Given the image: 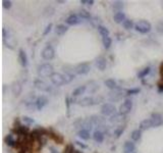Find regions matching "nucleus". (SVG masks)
Returning <instances> with one entry per match:
<instances>
[{"instance_id":"obj_40","label":"nucleus","mask_w":163,"mask_h":153,"mask_svg":"<svg viewBox=\"0 0 163 153\" xmlns=\"http://www.w3.org/2000/svg\"><path fill=\"white\" fill-rule=\"evenodd\" d=\"M140 92L139 88H135V89H129V90H127V95H135L138 94Z\"/></svg>"},{"instance_id":"obj_25","label":"nucleus","mask_w":163,"mask_h":153,"mask_svg":"<svg viewBox=\"0 0 163 153\" xmlns=\"http://www.w3.org/2000/svg\"><path fill=\"white\" fill-rule=\"evenodd\" d=\"M49 136L51 137V138L53 139V140L55 141L56 143H58V144H62V142H63V137L61 136V135H59V134H56V133H53V132H51V133H49Z\"/></svg>"},{"instance_id":"obj_2","label":"nucleus","mask_w":163,"mask_h":153,"mask_svg":"<svg viewBox=\"0 0 163 153\" xmlns=\"http://www.w3.org/2000/svg\"><path fill=\"white\" fill-rule=\"evenodd\" d=\"M135 29H136V31H138V32L141 33V34H147V33H149L151 31L152 26H151V24L149 22L142 20V21H139V22L135 25Z\"/></svg>"},{"instance_id":"obj_11","label":"nucleus","mask_w":163,"mask_h":153,"mask_svg":"<svg viewBox=\"0 0 163 153\" xmlns=\"http://www.w3.org/2000/svg\"><path fill=\"white\" fill-rule=\"evenodd\" d=\"M34 85L38 90L42 91V92H50L51 91V88L48 86V84H46L44 81L41 80H36L34 82Z\"/></svg>"},{"instance_id":"obj_35","label":"nucleus","mask_w":163,"mask_h":153,"mask_svg":"<svg viewBox=\"0 0 163 153\" xmlns=\"http://www.w3.org/2000/svg\"><path fill=\"white\" fill-rule=\"evenodd\" d=\"M79 16L81 17V19H86V20H89V19H91L90 12H88V11L85 10V9H82V10L79 11Z\"/></svg>"},{"instance_id":"obj_44","label":"nucleus","mask_w":163,"mask_h":153,"mask_svg":"<svg viewBox=\"0 0 163 153\" xmlns=\"http://www.w3.org/2000/svg\"><path fill=\"white\" fill-rule=\"evenodd\" d=\"M158 92L159 93L163 92V83H159L158 84Z\"/></svg>"},{"instance_id":"obj_27","label":"nucleus","mask_w":163,"mask_h":153,"mask_svg":"<svg viewBox=\"0 0 163 153\" xmlns=\"http://www.w3.org/2000/svg\"><path fill=\"white\" fill-rule=\"evenodd\" d=\"M150 71H151V69L149 67H145V69H141V71H139V73H137V77L139 79H143V78H145L147 75H149V73H150Z\"/></svg>"},{"instance_id":"obj_37","label":"nucleus","mask_w":163,"mask_h":153,"mask_svg":"<svg viewBox=\"0 0 163 153\" xmlns=\"http://www.w3.org/2000/svg\"><path fill=\"white\" fill-rule=\"evenodd\" d=\"M62 153H75V148H73V144L66 145Z\"/></svg>"},{"instance_id":"obj_24","label":"nucleus","mask_w":163,"mask_h":153,"mask_svg":"<svg viewBox=\"0 0 163 153\" xmlns=\"http://www.w3.org/2000/svg\"><path fill=\"white\" fill-rule=\"evenodd\" d=\"M86 90H87V86H79V87H77V89H75L73 90V97H77V96H79V95H82V94H84L85 92H86Z\"/></svg>"},{"instance_id":"obj_16","label":"nucleus","mask_w":163,"mask_h":153,"mask_svg":"<svg viewBox=\"0 0 163 153\" xmlns=\"http://www.w3.org/2000/svg\"><path fill=\"white\" fill-rule=\"evenodd\" d=\"M18 58H19V62L24 67H26L28 65V56L27 53L24 49H19L18 51Z\"/></svg>"},{"instance_id":"obj_1","label":"nucleus","mask_w":163,"mask_h":153,"mask_svg":"<svg viewBox=\"0 0 163 153\" xmlns=\"http://www.w3.org/2000/svg\"><path fill=\"white\" fill-rule=\"evenodd\" d=\"M37 73H38L39 77H51L54 73L53 67L50 63H43L38 67L37 69Z\"/></svg>"},{"instance_id":"obj_4","label":"nucleus","mask_w":163,"mask_h":153,"mask_svg":"<svg viewBox=\"0 0 163 153\" xmlns=\"http://www.w3.org/2000/svg\"><path fill=\"white\" fill-rule=\"evenodd\" d=\"M50 81L53 85L55 86L59 87V86H62V85L65 84V80H64V75L62 73H54L53 75L50 77Z\"/></svg>"},{"instance_id":"obj_18","label":"nucleus","mask_w":163,"mask_h":153,"mask_svg":"<svg viewBox=\"0 0 163 153\" xmlns=\"http://www.w3.org/2000/svg\"><path fill=\"white\" fill-rule=\"evenodd\" d=\"M4 142H5V144L9 147H16L17 146V141L13 138V136L11 135V134H8V135L5 137Z\"/></svg>"},{"instance_id":"obj_7","label":"nucleus","mask_w":163,"mask_h":153,"mask_svg":"<svg viewBox=\"0 0 163 153\" xmlns=\"http://www.w3.org/2000/svg\"><path fill=\"white\" fill-rule=\"evenodd\" d=\"M100 100H102V98L97 99V98H94V97H85L82 100H79V104L81 106H92V105H94V104L100 103Z\"/></svg>"},{"instance_id":"obj_30","label":"nucleus","mask_w":163,"mask_h":153,"mask_svg":"<svg viewBox=\"0 0 163 153\" xmlns=\"http://www.w3.org/2000/svg\"><path fill=\"white\" fill-rule=\"evenodd\" d=\"M98 32L100 33V35L102 37H108L109 36V30H108L106 27H104V26H98Z\"/></svg>"},{"instance_id":"obj_8","label":"nucleus","mask_w":163,"mask_h":153,"mask_svg":"<svg viewBox=\"0 0 163 153\" xmlns=\"http://www.w3.org/2000/svg\"><path fill=\"white\" fill-rule=\"evenodd\" d=\"M151 121H152L153 128L160 127L161 125H163V117L160 113L158 112H154V113L151 114Z\"/></svg>"},{"instance_id":"obj_49","label":"nucleus","mask_w":163,"mask_h":153,"mask_svg":"<svg viewBox=\"0 0 163 153\" xmlns=\"http://www.w3.org/2000/svg\"><path fill=\"white\" fill-rule=\"evenodd\" d=\"M134 153H135V152H134Z\"/></svg>"},{"instance_id":"obj_32","label":"nucleus","mask_w":163,"mask_h":153,"mask_svg":"<svg viewBox=\"0 0 163 153\" xmlns=\"http://www.w3.org/2000/svg\"><path fill=\"white\" fill-rule=\"evenodd\" d=\"M91 121H92L94 125H101V123H104V119L101 117H98V115H93L92 117H91Z\"/></svg>"},{"instance_id":"obj_12","label":"nucleus","mask_w":163,"mask_h":153,"mask_svg":"<svg viewBox=\"0 0 163 153\" xmlns=\"http://www.w3.org/2000/svg\"><path fill=\"white\" fill-rule=\"evenodd\" d=\"M65 22H66V24L68 25V26H77V25L81 24L82 19L77 14H71L66 19Z\"/></svg>"},{"instance_id":"obj_20","label":"nucleus","mask_w":163,"mask_h":153,"mask_svg":"<svg viewBox=\"0 0 163 153\" xmlns=\"http://www.w3.org/2000/svg\"><path fill=\"white\" fill-rule=\"evenodd\" d=\"M113 20H114V22H115L116 24H122V23L127 20V17H125V12L119 11V12H116L115 14L113 15Z\"/></svg>"},{"instance_id":"obj_46","label":"nucleus","mask_w":163,"mask_h":153,"mask_svg":"<svg viewBox=\"0 0 163 153\" xmlns=\"http://www.w3.org/2000/svg\"><path fill=\"white\" fill-rule=\"evenodd\" d=\"M50 150H51V153H58L57 151H56L55 149L53 148V147H51V148H50Z\"/></svg>"},{"instance_id":"obj_41","label":"nucleus","mask_w":163,"mask_h":153,"mask_svg":"<svg viewBox=\"0 0 163 153\" xmlns=\"http://www.w3.org/2000/svg\"><path fill=\"white\" fill-rule=\"evenodd\" d=\"M79 2H81V4L93 5V4H94V0H81Z\"/></svg>"},{"instance_id":"obj_39","label":"nucleus","mask_w":163,"mask_h":153,"mask_svg":"<svg viewBox=\"0 0 163 153\" xmlns=\"http://www.w3.org/2000/svg\"><path fill=\"white\" fill-rule=\"evenodd\" d=\"M11 5H12V2L10 0H3L2 1V6L4 9H10Z\"/></svg>"},{"instance_id":"obj_34","label":"nucleus","mask_w":163,"mask_h":153,"mask_svg":"<svg viewBox=\"0 0 163 153\" xmlns=\"http://www.w3.org/2000/svg\"><path fill=\"white\" fill-rule=\"evenodd\" d=\"M122 27L125 29V30H131V29H133V27H134V23H133V21H131V20H125V22L122 23Z\"/></svg>"},{"instance_id":"obj_6","label":"nucleus","mask_w":163,"mask_h":153,"mask_svg":"<svg viewBox=\"0 0 163 153\" xmlns=\"http://www.w3.org/2000/svg\"><path fill=\"white\" fill-rule=\"evenodd\" d=\"M133 108V101L131 99H125V101L122 102V104L119 107V113L122 115H127V113H129Z\"/></svg>"},{"instance_id":"obj_33","label":"nucleus","mask_w":163,"mask_h":153,"mask_svg":"<svg viewBox=\"0 0 163 153\" xmlns=\"http://www.w3.org/2000/svg\"><path fill=\"white\" fill-rule=\"evenodd\" d=\"M125 126H120V127L116 128V129L114 130V136H115V138H119L122 135V133L125 132Z\"/></svg>"},{"instance_id":"obj_45","label":"nucleus","mask_w":163,"mask_h":153,"mask_svg":"<svg viewBox=\"0 0 163 153\" xmlns=\"http://www.w3.org/2000/svg\"><path fill=\"white\" fill-rule=\"evenodd\" d=\"M75 143H77V145H79V146H81L82 147V148H87V146H86V145H85V144H83V143H81V142H79V141H77V142H75Z\"/></svg>"},{"instance_id":"obj_15","label":"nucleus","mask_w":163,"mask_h":153,"mask_svg":"<svg viewBox=\"0 0 163 153\" xmlns=\"http://www.w3.org/2000/svg\"><path fill=\"white\" fill-rule=\"evenodd\" d=\"M22 90H23V87H22V84L19 82H14L12 84V86H11V92H12L14 97L19 96L21 93H22Z\"/></svg>"},{"instance_id":"obj_9","label":"nucleus","mask_w":163,"mask_h":153,"mask_svg":"<svg viewBox=\"0 0 163 153\" xmlns=\"http://www.w3.org/2000/svg\"><path fill=\"white\" fill-rule=\"evenodd\" d=\"M90 69H91V67L88 63H79V64L75 67V73L81 75H87V73H89Z\"/></svg>"},{"instance_id":"obj_22","label":"nucleus","mask_w":163,"mask_h":153,"mask_svg":"<svg viewBox=\"0 0 163 153\" xmlns=\"http://www.w3.org/2000/svg\"><path fill=\"white\" fill-rule=\"evenodd\" d=\"M67 30H68V28L65 25H57L55 28V33L58 36H63L67 32Z\"/></svg>"},{"instance_id":"obj_42","label":"nucleus","mask_w":163,"mask_h":153,"mask_svg":"<svg viewBox=\"0 0 163 153\" xmlns=\"http://www.w3.org/2000/svg\"><path fill=\"white\" fill-rule=\"evenodd\" d=\"M51 29H52V24H49L47 27H46L45 31H44V33H43V35H44V36H46V35H48V34H49V33H50V31H51Z\"/></svg>"},{"instance_id":"obj_3","label":"nucleus","mask_w":163,"mask_h":153,"mask_svg":"<svg viewBox=\"0 0 163 153\" xmlns=\"http://www.w3.org/2000/svg\"><path fill=\"white\" fill-rule=\"evenodd\" d=\"M41 56L42 58L45 59V60H51L54 58L55 56V51H54L53 47L51 45H47L41 52Z\"/></svg>"},{"instance_id":"obj_31","label":"nucleus","mask_w":163,"mask_h":153,"mask_svg":"<svg viewBox=\"0 0 163 153\" xmlns=\"http://www.w3.org/2000/svg\"><path fill=\"white\" fill-rule=\"evenodd\" d=\"M102 43H103V46L105 49H109L110 46H111V44H112V39L109 36L104 37L103 39H102Z\"/></svg>"},{"instance_id":"obj_10","label":"nucleus","mask_w":163,"mask_h":153,"mask_svg":"<svg viewBox=\"0 0 163 153\" xmlns=\"http://www.w3.org/2000/svg\"><path fill=\"white\" fill-rule=\"evenodd\" d=\"M48 104V98L44 95H41L36 99V108L38 110H42Z\"/></svg>"},{"instance_id":"obj_36","label":"nucleus","mask_w":163,"mask_h":153,"mask_svg":"<svg viewBox=\"0 0 163 153\" xmlns=\"http://www.w3.org/2000/svg\"><path fill=\"white\" fill-rule=\"evenodd\" d=\"M64 80H65V84H68V83H71V81L75 79V75H73V73H65L64 75Z\"/></svg>"},{"instance_id":"obj_26","label":"nucleus","mask_w":163,"mask_h":153,"mask_svg":"<svg viewBox=\"0 0 163 153\" xmlns=\"http://www.w3.org/2000/svg\"><path fill=\"white\" fill-rule=\"evenodd\" d=\"M141 137H142V131L141 130H135V131L131 132V140H134V141L137 142V141L141 140Z\"/></svg>"},{"instance_id":"obj_19","label":"nucleus","mask_w":163,"mask_h":153,"mask_svg":"<svg viewBox=\"0 0 163 153\" xmlns=\"http://www.w3.org/2000/svg\"><path fill=\"white\" fill-rule=\"evenodd\" d=\"M152 127H153V125L150 119H146L140 123V130H141V131H147V130H149Z\"/></svg>"},{"instance_id":"obj_47","label":"nucleus","mask_w":163,"mask_h":153,"mask_svg":"<svg viewBox=\"0 0 163 153\" xmlns=\"http://www.w3.org/2000/svg\"><path fill=\"white\" fill-rule=\"evenodd\" d=\"M56 2H57V3H65V1H64V0H61V1H60V0H58V1H56Z\"/></svg>"},{"instance_id":"obj_28","label":"nucleus","mask_w":163,"mask_h":153,"mask_svg":"<svg viewBox=\"0 0 163 153\" xmlns=\"http://www.w3.org/2000/svg\"><path fill=\"white\" fill-rule=\"evenodd\" d=\"M104 84H105V86L107 87V88H109L110 90H114V89H116V87H117L116 82L114 80H112V79H108V80H106L105 82H104Z\"/></svg>"},{"instance_id":"obj_13","label":"nucleus","mask_w":163,"mask_h":153,"mask_svg":"<svg viewBox=\"0 0 163 153\" xmlns=\"http://www.w3.org/2000/svg\"><path fill=\"white\" fill-rule=\"evenodd\" d=\"M123 95H125V94H123L120 89H114L112 92L109 93V99L111 100V101H117V100H119Z\"/></svg>"},{"instance_id":"obj_43","label":"nucleus","mask_w":163,"mask_h":153,"mask_svg":"<svg viewBox=\"0 0 163 153\" xmlns=\"http://www.w3.org/2000/svg\"><path fill=\"white\" fill-rule=\"evenodd\" d=\"M157 31H158L159 33H162L163 34V22L159 23V24L157 25Z\"/></svg>"},{"instance_id":"obj_29","label":"nucleus","mask_w":163,"mask_h":153,"mask_svg":"<svg viewBox=\"0 0 163 153\" xmlns=\"http://www.w3.org/2000/svg\"><path fill=\"white\" fill-rule=\"evenodd\" d=\"M112 8H113L116 12L122 11V8H123V2H122V1H114L113 4H112Z\"/></svg>"},{"instance_id":"obj_23","label":"nucleus","mask_w":163,"mask_h":153,"mask_svg":"<svg viewBox=\"0 0 163 153\" xmlns=\"http://www.w3.org/2000/svg\"><path fill=\"white\" fill-rule=\"evenodd\" d=\"M77 136L82 139V140H89L90 139V132L87 131V130H79V133H77Z\"/></svg>"},{"instance_id":"obj_14","label":"nucleus","mask_w":163,"mask_h":153,"mask_svg":"<svg viewBox=\"0 0 163 153\" xmlns=\"http://www.w3.org/2000/svg\"><path fill=\"white\" fill-rule=\"evenodd\" d=\"M95 64H96L97 69H100V71H105L106 67H107V61L104 58L103 56H100L95 60Z\"/></svg>"},{"instance_id":"obj_21","label":"nucleus","mask_w":163,"mask_h":153,"mask_svg":"<svg viewBox=\"0 0 163 153\" xmlns=\"http://www.w3.org/2000/svg\"><path fill=\"white\" fill-rule=\"evenodd\" d=\"M93 138L97 143H102L104 141V134L100 130H96L93 134Z\"/></svg>"},{"instance_id":"obj_48","label":"nucleus","mask_w":163,"mask_h":153,"mask_svg":"<svg viewBox=\"0 0 163 153\" xmlns=\"http://www.w3.org/2000/svg\"><path fill=\"white\" fill-rule=\"evenodd\" d=\"M75 153H83L81 150H75Z\"/></svg>"},{"instance_id":"obj_17","label":"nucleus","mask_w":163,"mask_h":153,"mask_svg":"<svg viewBox=\"0 0 163 153\" xmlns=\"http://www.w3.org/2000/svg\"><path fill=\"white\" fill-rule=\"evenodd\" d=\"M136 151V146L133 142L127 141L123 145V153H134Z\"/></svg>"},{"instance_id":"obj_38","label":"nucleus","mask_w":163,"mask_h":153,"mask_svg":"<svg viewBox=\"0 0 163 153\" xmlns=\"http://www.w3.org/2000/svg\"><path fill=\"white\" fill-rule=\"evenodd\" d=\"M23 121H24V123H26L27 126H31L35 123L34 119H32V117H23Z\"/></svg>"},{"instance_id":"obj_5","label":"nucleus","mask_w":163,"mask_h":153,"mask_svg":"<svg viewBox=\"0 0 163 153\" xmlns=\"http://www.w3.org/2000/svg\"><path fill=\"white\" fill-rule=\"evenodd\" d=\"M101 113L104 117H112L115 114V106L111 103H105L101 107Z\"/></svg>"}]
</instances>
